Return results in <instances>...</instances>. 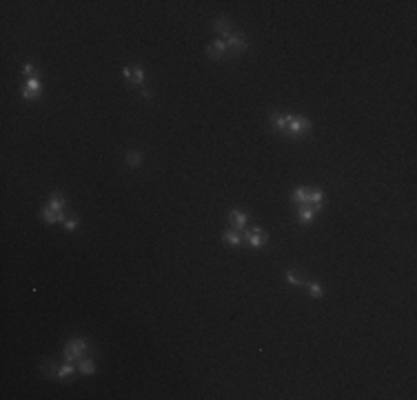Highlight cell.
<instances>
[{"label":"cell","instance_id":"cell-7","mask_svg":"<svg viewBox=\"0 0 417 400\" xmlns=\"http://www.w3.org/2000/svg\"><path fill=\"white\" fill-rule=\"evenodd\" d=\"M229 222L233 229H238V232H244L246 222H249V214L246 211H240V209H233L229 214Z\"/></svg>","mask_w":417,"mask_h":400},{"label":"cell","instance_id":"cell-5","mask_svg":"<svg viewBox=\"0 0 417 400\" xmlns=\"http://www.w3.org/2000/svg\"><path fill=\"white\" fill-rule=\"evenodd\" d=\"M320 211H322V207L302 205L300 209H297V222H300V225H308V222L315 220V216H318Z\"/></svg>","mask_w":417,"mask_h":400},{"label":"cell","instance_id":"cell-2","mask_svg":"<svg viewBox=\"0 0 417 400\" xmlns=\"http://www.w3.org/2000/svg\"><path fill=\"white\" fill-rule=\"evenodd\" d=\"M311 129H313V125H311V120H308V118L291 114V118H289V125H287V132H284V133H287L289 138H302V136H306Z\"/></svg>","mask_w":417,"mask_h":400},{"label":"cell","instance_id":"cell-16","mask_svg":"<svg viewBox=\"0 0 417 400\" xmlns=\"http://www.w3.org/2000/svg\"><path fill=\"white\" fill-rule=\"evenodd\" d=\"M284 276H287V280L293 284V287H302V284H306V280H304L300 274H295V269H291V267L284 271Z\"/></svg>","mask_w":417,"mask_h":400},{"label":"cell","instance_id":"cell-8","mask_svg":"<svg viewBox=\"0 0 417 400\" xmlns=\"http://www.w3.org/2000/svg\"><path fill=\"white\" fill-rule=\"evenodd\" d=\"M122 76H125L127 83L131 84H142L144 83V71H142V67H125L122 69Z\"/></svg>","mask_w":417,"mask_h":400},{"label":"cell","instance_id":"cell-23","mask_svg":"<svg viewBox=\"0 0 417 400\" xmlns=\"http://www.w3.org/2000/svg\"><path fill=\"white\" fill-rule=\"evenodd\" d=\"M140 96H142V98H151L153 91H151V89H142V91H140Z\"/></svg>","mask_w":417,"mask_h":400},{"label":"cell","instance_id":"cell-15","mask_svg":"<svg viewBox=\"0 0 417 400\" xmlns=\"http://www.w3.org/2000/svg\"><path fill=\"white\" fill-rule=\"evenodd\" d=\"M291 198H293V202L295 205H306V200H308V189L306 187H297V189H293V194H291Z\"/></svg>","mask_w":417,"mask_h":400},{"label":"cell","instance_id":"cell-11","mask_svg":"<svg viewBox=\"0 0 417 400\" xmlns=\"http://www.w3.org/2000/svg\"><path fill=\"white\" fill-rule=\"evenodd\" d=\"M222 240H225L226 245H231V247H240L242 242H244V238H242V232H238V229H226V232L222 233Z\"/></svg>","mask_w":417,"mask_h":400},{"label":"cell","instance_id":"cell-19","mask_svg":"<svg viewBox=\"0 0 417 400\" xmlns=\"http://www.w3.org/2000/svg\"><path fill=\"white\" fill-rule=\"evenodd\" d=\"M40 369H42V374L47 376V378H58V367L51 363V360H49V363H42Z\"/></svg>","mask_w":417,"mask_h":400},{"label":"cell","instance_id":"cell-3","mask_svg":"<svg viewBox=\"0 0 417 400\" xmlns=\"http://www.w3.org/2000/svg\"><path fill=\"white\" fill-rule=\"evenodd\" d=\"M242 238H244V242H249L253 249L264 247L266 240H269L266 232H262L260 227H253V229H244V232H242Z\"/></svg>","mask_w":417,"mask_h":400},{"label":"cell","instance_id":"cell-18","mask_svg":"<svg viewBox=\"0 0 417 400\" xmlns=\"http://www.w3.org/2000/svg\"><path fill=\"white\" fill-rule=\"evenodd\" d=\"M140 163H142V156L136 151V149H131V151L127 153V165H129L131 169H136V167H140Z\"/></svg>","mask_w":417,"mask_h":400},{"label":"cell","instance_id":"cell-10","mask_svg":"<svg viewBox=\"0 0 417 400\" xmlns=\"http://www.w3.org/2000/svg\"><path fill=\"white\" fill-rule=\"evenodd\" d=\"M207 53L213 60H222V58H225V53H226V42L225 40H213L211 45H208Z\"/></svg>","mask_w":417,"mask_h":400},{"label":"cell","instance_id":"cell-22","mask_svg":"<svg viewBox=\"0 0 417 400\" xmlns=\"http://www.w3.org/2000/svg\"><path fill=\"white\" fill-rule=\"evenodd\" d=\"M22 74L32 78V76H36V67H33V65H25V69H22Z\"/></svg>","mask_w":417,"mask_h":400},{"label":"cell","instance_id":"cell-9","mask_svg":"<svg viewBox=\"0 0 417 400\" xmlns=\"http://www.w3.org/2000/svg\"><path fill=\"white\" fill-rule=\"evenodd\" d=\"M289 118H291V114H287V116H280L277 111H271L269 120H271V127L275 129V132L284 133V132H287V125H289Z\"/></svg>","mask_w":417,"mask_h":400},{"label":"cell","instance_id":"cell-4","mask_svg":"<svg viewBox=\"0 0 417 400\" xmlns=\"http://www.w3.org/2000/svg\"><path fill=\"white\" fill-rule=\"evenodd\" d=\"M226 51L233 53V56H238V53L246 51V47H249V42H246L244 36H240V33H231L229 38H226Z\"/></svg>","mask_w":417,"mask_h":400},{"label":"cell","instance_id":"cell-13","mask_svg":"<svg viewBox=\"0 0 417 400\" xmlns=\"http://www.w3.org/2000/svg\"><path fill=\"white\" fill-rule=\"evenodd\" d=\"M49 207H51L53 211H64V207H67V198H64L60 191H53L51 196H49Z\"/></svg>","mask_w":417,"mask_h":400},{"label":"cell","instance_id":"cell-20","mask_svg":"<svg viewBox=\"0 0 417 400\" xmlns=\"http://www.w3.org/2000/svg\"><path fill=\"white\" fill-rule=\"evenodd\" d=\"M306 287H308V294H311L313 298H322V296H324L322 284H318V283H308Z\"/></svg>","mask_w":417,"mask_h":400},{"label":"cell","instance_id":"cell-1","mask_svg":"<svg viewBox=\"0 0 417 400\" xmlns=\"http://www.w3.org/2000/svg\"><path fill=\"white\" fill-rule=\"evenodd\" d=\"M87 351H89L87 338H73V340L67 342V347H64V363H80Z\"/></svg>","mask_w":417,"mask_h":400},{"label":"cell","instance_id":"cell-6","mask_svg":"<svg viewBox=\"0 0 417 400\" xmlns=\"http://www.w3.org/2000/svg\"><path fill=\"white\" fill-rule=\"evenodd\" d=\"M38 96H40V80H38V76H32V78L27 80L25 89H22V98L25 100H36Z\"/></svg>","mask_w":417,"mask_h":400},{"label":"cell","instance_id":"cell-14","mask_svg":"<svg viewBox=\"0 0 417 400\" xmlns=\"http://www.w3.org/2000/svg\"><path fill=\"white\" fill-rule=\"evenodd\" d=\"M73 374H76L73 363H64L63 367H58V380H63V383H69L73 378Z\"/></svg>","mask_w":417,"mask_h":400},{"label":"cell","instance_id":"cell-21","mask_svg":"<svg viewBox=\"0 0 417 400\" xmlns=\"http://www.w3.org/2000/svg\"><path fill=\"white\" fill-rule=\"evenodd\" d=\"M63 225H64V229H67V232H73V229L78 227V218H69V220H64Z\"/></svg>","mask_w":417,"mask_h":400},{"label":"cell","instance_id":"cell-17","mask_svg":"<svg viewBox=\"0 0 417 400\" xmlns=\"http://www.w3.org/2000/svg\"><path fill=\"white\" fill-rule=\"evenodd\" d=\"M78 369H80V374H84V376H94L96 374V363L91 358H82L78 365Z\"/></svg>","mask_w":417,"mask_h":400},{"label":"cell","instance_id":"cell-12","mask_svg":"<svg viewBox=\"0 0 417 400\" xmlns=\"http://www.w3.org/2000/svg\"><path fill=\"white\" fill-rule=\"evenodd\" d=\"M213 29L220 33V36H222V40H226V38H229L231 33H233V32H231V22L226 20V18H222V16H220V18H215V22H213Z\"/></svg>","mask_w":417,"mask_h":400}]
</instances>
